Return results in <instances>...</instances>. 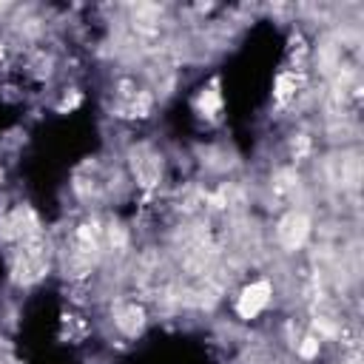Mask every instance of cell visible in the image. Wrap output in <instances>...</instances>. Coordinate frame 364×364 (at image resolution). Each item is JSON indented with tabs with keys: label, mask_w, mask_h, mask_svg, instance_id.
Returning a JSON list of instances; mask_svg holds the SVG:
<instances>
[{
	"label": "cell",
	"mask_w": 364,
	"mask_h": 364,
	"mask_svg": "<svg viewBox=\"0 0 364 364\" xmlns=\"http://www.w3.org/2000/svg\"><path fill=\"white\" fill-rule=\"evenodd\" d=\"M142 324H145V316H142V310H139L136 304H128V307H122V310L117 313V327H119L125 336H136V333L142 330Z\"/></svg>",
	"instance_id": "obj_3"
},
{
	"label": "cell",
	"mask_w": 364,
	"mask_h": 364,
	"mask_svg": "<svg viewBox=\"0 0 364 364\" xmlns=\"http://www.w3.org/2000/svg\"><path fill=\"white\" fill-rule=\"evenodd\" d=\"M270 296H273V287L267 279H259V282H250L242 287L239 299H236V313L239 318H256L267 304H270Z\"/></svg>",
	"instance_id": "obj_1"
},
{
	"label": "cell",
	"mask_w": 364,
	"mask_h": 364,
	"mask_svg": "<svg viewBox=\"0 0 364 364\" xmlns=\"http://www.w3.org/2000/svg\"><path fill=\"white\" fill-rule=\"evenodd\" d=\"M276 236H279V245L284 250H299V247H304V242L310 236V219L301 210H290L282 216Z\"/></svg>",
	"instance_id": "obj_2"
},
{
	"label": "cell",
	"mask_w": 364,
	"mask_h": 364,
	"mask_svg": "<svg viewBox=\"0 0 364 364\" xmlns=\"http://www.w3.org/2000/svg\"><path fill=\"white\" fill-rule=\"evenodd\" d=\"M318 347H321V341H318L316 336H307V338H301V344H299V355H301V358H316V355H318Z\"/></svg>",
	"instance_id": "obj_4"
}]
</instances>
